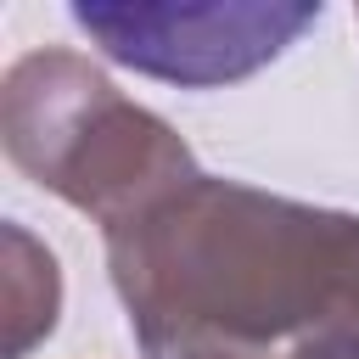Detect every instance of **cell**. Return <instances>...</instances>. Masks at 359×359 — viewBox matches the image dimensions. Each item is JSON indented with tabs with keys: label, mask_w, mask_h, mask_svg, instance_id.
Instances as JSON below:
<instances>
[{
	"label": "cell",
	"mask_w": 359,
	"mask_h": 359,
	"mask_svg": "<svg viewBox=\"0 0 359 359\" xmlns=\"http://www.w3.org/2000/svg\"><path fill=\"white\" fill-rule=\"evenodd\" d=\"M140 359H359V213L196 174L107 230Z\"/></svg>",
	"instance_id": "6da1fadb"
},
{
	"label": "cell",
	"mask_w": 359,
	"mask_h": 359,
	"mask_svg": "<svg viewBox=\"0 0 359 359\" xmlns=\"http://www.w3.org/2000/svg\"><path fill=\"white\" fill-rule=\"evenodd\" d=\"M6 157L101 230L196 180L191 146L140 101H129L90 56L45 45L6 67L0 84Z\"/></svg>",
	"instance_id": "7a4b0ae2"
},
{
	"label": "cell",
	"mask_w": 359,
	"mask_h": 359,
	"mask_svg": "<svg viewBox=\"0 0 359 359\" xmlns=\"http://www.w3.org/2000/svg\"><path fill=\"white\" fill-rule=\"evenodd\" d=\"M73 22L90 34V45L146 79L180 84V90H213L236 84L258 67H269L286 45H297L320 6L303 0H79Z\"/></svg>",
	"instance_id": "3957f363"
},
{
	"label": "cell",
	"mask_w": 359,
	"mask_h": 359,
	"mask_svg": "<svg viewBox=\"0 0 359 359\" xmlns=\"http://www.w3.org/2000/svg\"><path fill=\"white\" fill-rule=\"evenodd\" d=\"M62 309V275L50 247H39L22 224H6V359H22L50 337Z\"/></svg>",
	"instance_id": "277c9868"
}]
</instances>
